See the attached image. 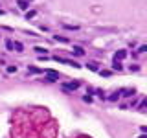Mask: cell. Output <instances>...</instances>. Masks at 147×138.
I'll list each match as a JSON object with an SVG mask.
<instances>
[{"instance_id":"ffe728a7","label":"cell","mask_w":147,"mask_h":138,"mask_svg":"<svg viewBox=\"0 0 147 138\" xmlns=\"http://www.w3.org/2000/svg\"><path fill=\"white\" fill-rule=\"evenodd\" d=\"M96 94H98V96H99V98H101V99H103V98H105V94H103V90H96Z\"/></svg>"},{"instance_id":"5bb4252c","label":"cell","mask_w":147,"mask_h":138,"mask_svg":"<svg viewBox=\"0 0 147 138\" xmlns=\"http://www.w3.org/2000/svg\"><path fill=\"white\" fill-rule=\"evenodd\" d=\"M53 39H55V41H61V43H66V41H68V39H66V37H59V35H55V37H53Z\"/></svg>"},{"instance_id":"5b68a950","label":"cell","mask_w":147,"mask_h":138,"mask_svg":"<svg viewBox=\"0 0 147 138\" xmlns=\"http://www.w3.org/2000/svg\"><path fill=\"white\" fill-rule=\"evenodd\" d=\"M72 53L79 57V55H83V53H85V50H83L81 46H74V48H72Z\"/></svg>"},{"instance_id":"3957f363","label":"cell","mask_w":147,"mask_h":138,"mask_svg":"<svg viewBox=\"0 0 147 138\" xmlns=\"http://www.w3.org/2000/svg\"><path fill=\"white\" fill-rule=\"evenodd\" d=\"M118 92H119V96H123V98H131V96H134V89H121Z\"/></svg>"},{"instance_id":"e0dca14e","label":"cell","mask_w":147,"mask_h":138,"mask_svg":"<svg viewBox=\"0 0 147 138\" xmlns=\"http://www.w3.org/2000/svg\"><path fill=\"white\" fill-rule=\"evenodd\" d=\"M13 72H17V66H7V74H13Z\"/></svg>"},{"instance_id":"ac0fdd59","label":"cell","mask_w":147,"mask_h":138,"mask_svg":"<svg viewBox=\"0 0 147 138\" xmlns=\"http://www.w3.org/2000/svg\"><path fill=\"white\" fill-rule=\"evenodd\" d=\"M145 105H147V99H144V101H142V103H140V107H138V109H140V110H144V109H145Z\"/></svg>"},{"instance_id":"277c9868","label":"cell","mask_w":147,"mask_h":138,"mask_svg":"<svg viewBox=\"0 0 147 138\" xmlns=\"http://www.w3.org/2000/svg\"><path fill=\"white\" fill-rule=\"evenodd\" d=\"M127 57V52L125 50H119V52H116V55H114V61H121V59Z\"/></svg>"},{"instance_id":"7a4b0ae2","label":"cell","mask_w":147,"mask_h":138,"mask_svg":"<svg viewBox=\"0 0 147 138\" xmlns=\"http://www.w3.org/2000/svg\"><path fill=\"white\" fill-rule=\"evenodd\" d=\"M64 90H77L79 89V81H72V83H64L63 85Z\"/></svg>"},{"instance_id":"44dd1931","label":"cell","mask_w":147,"mask_h":138,"mask_svg":"<svg viewBox=\"0 0 147 138\" xmlns=\"http://www.w3.org/2000/svg\"><path fill=\"white\" fill-rule=\"evenodd\" d=\"M140 138H147V136H145V133H144V135H142V136H140Z\"/></svg>"},{"instance_id":"2e32d148","label":"cell","mask_w":147,"mask_h":138,"mask_svg":"<svg viewBox=\"0 0 147 138\" xmlns=\"http://www.w3.org/2000/svg\"><path fill=\"white\" fill-rule=\"evenodd\" d=\"M6 48L7 50H13V43H11V41H6Z\"/></svg>"},{"instance_id":"4fadbf2b","label":"cell","mask_w":147,"mask_h":138,"mask_svg":"<svg viewBox=\"0 0 147 138\" xmlns=\"http://www.w3.org/2000/svg\"><path fill=\"white\" fill-rule=\"evenodd\" d=\"M112 68H114V70H121V63H119V61H114Z\"/></svg>"},{"instance_id":"30bf717a","label":"cell","mask_w":147,"mask_h":138,"mask_svg":"<svg viewBox=\"0 0 147 138\" xmlns=\"http://www.w3.org/2000/svg\"><path fill=\"white\" fill-rule=\"evenodd\" d=\"M92 92H94V90H88V92H86V96L83 98V99L86 101V103H92Z\"/></svg>"},{"instance_id":"8fae6325","label":"cell","mask_w":147,"mask_h":138,"mask_svg":"<svg viewBox=\"0 0 147 138\" xmlns=\"http://www.w3.org/2000/svg\"><path fill=\"white\" fill-rule=\"evenodd\" d=\"M86 66H88L92 72H98V63H92V61H90L88 64H86Z\"/></svg>"},{"instance_id":"9a60e30c","label":"cell","mask_w":147,"mask_h":138,"mask_svg":"<svg viewBox=\"0 0 147 138\" xmlns=\"http://www.w3.org/2000/svg\"><path fill=\"white\" fill-rule=\"evenodd\" d=\"M138 52H140V53H144V52H147V46H145V44H142L140 48H138Z\"/></svg>"},{"instance_id":"ba28073f","label":"cell","mask_w":147,"mask_h":138,"mask_svg":"<svg viewBox=\"0 0 147 138\" xmlns=\"http://www.w3.org/2000/svg\"><path fill=\"white\" fill-rule=\"evenodd\" d=\"M13 50H17V52H22V50H24V46H22V43H13Z\"/></svg>"},{"instance_id":"d6986e66","label":"cell","mask_w":147,"mask_h":138,"mask_svg":"<svg viewBox=\"0 0 147 138\" xmlns=\"http://www.w3.org/2000/svg\"><path fill=\"white\" fill-rule=\"evenodd\" d=\"M31 17H35V11H28L26 13V18H31Z\"/></svg>"},{"instance_id":"6da1fadb","label":"cell","mask_w":147,"mask_h":138,"mask_svg":"<svg viewBox=\"0 0 147 138\" xmlns=\"http://www.w3.org/2000/svg\"><path fill=\"white\" fill-rule=\"evenodd\" d=\"M57 79H59V74L57 72H53V70H48V72H46V79L44 81L53 83V81H57Z\"/></svg>"},{"instance_id":"8992f818","label":"cell","mask_w":147,"mask_h":138,"mask_svg":"<svg viewBox=\"0 0 147 138\" xmlns=\"http://www.w3.org/2000/svg\"><path fill=\"white\" fill-rule=\"evenodd\" d=\"M42 70L40 68H37V66H28V74H40Z\"/></svg>"},{"instance_id":"52a82bcc","label":"cell","mask_w":147,"mask_h":138,"mask_svg":"<svg viewBox=\"0 0 147 138\" xmlns=\"http://www.w3.org/2000/svg\"><path fill=\"white\" fill-rule=\"evenodd\" d=\"M18 7H22V9H28V6H30V4H28V0H18Z\"/></svg>"},{"instance_id":"9c48e42d","label":"cell","mask_w":147,"mask_h":138,"mask_svg":"<svg viewBox=\"0 0 147 138\" xmlns=\"http://www.w3.org/2000/svg\"><path fill=\"white\" fill-rule=\"evenodd\" d=\"M119 98H121V96H119V92H114V94H110V96H109V99H110V101H118Z\"/></svg>"},{"instance_id":"7c38bea8","label":"cell","mask_w":147,"mask_h":138,"mask_svg":"<svg viewBox=\"0 0 147 138\" xmlns=\"http://www.w3.org/2000/svg\"><path fill=\"white\" fill-rule=\"evenodd\" d=\"M33 50H35V52H37V53H39V55H42V53L46 52V48H42V46H35V48H33Z\"/></svg>"},{"instance_id":"7402d4cb","label":"cell","mask_w":147,"mask_h":138,"mask_svg":"<svg viewBox=\"0 0 147 138\" xmlns=\"http://www.w3.org/2000/svg\"><path fill=\"white\" fill-rule=\"evenodd\" d=\"M2 13H4V11H2V9H0V15H2Z\"/></svg>"}]
</instances>
